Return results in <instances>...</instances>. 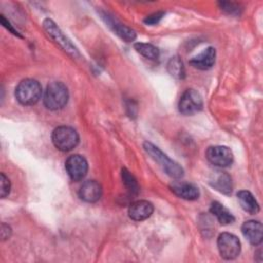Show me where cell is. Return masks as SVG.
I'll list each match as a JSON object with an SVG mask.
<instances>
[{
    "label": "cell",
    "mask_w": 263,
    "mask_h": 263,
    "mask_svg": "<svg viewBox=\"0 0 263 263\" xmlns=\"http://www.w3.org/2000/svg\"><path fill=\"white\" fill-rule=\"evenodd\" d=\"M122 180H123L125 187L129 191V193L136 195L139 191L138 182H137L136 178L126 168H122Z\"/></svg>",
    "instance_id": "cell-21"
},
{
    "label": "cell",
    "mask_w": 263,
    "mask_h": 263,
    "mask_svg": "<svg viewBox=\"0 0 263 263\" xmlns=\"http://www.w3.org/2000/svg\"><path fill=\"white\" fill-rule=\"evenodd\" d=\"M217 246L221 257L226 260L235 259L240 253L239 239L237 236L229 232H223L219 235Z\"/></svg>",
    "instance_id": "cell-6"
},
{
    "label": "cell",
    "mask_w": 263,
    "mask_h": 263,
    "mask_svg": "<svg viewBox=\"0 0 263 263\" xmlns=\"http://www.w3.org/2000/svg\"><path fill=\"white\" fill-rule=\"evenodd\" d=\"M68 99L69 91L67 86L63 82L54 81L47 85L43 97V103L47 109L54 111L64 108Z\"/></svg>",
    "instance_id": "cell-2"
},
{
    "label": "cell",
    "mask_w": 263,
    "mask_h": 263,
    "mask_svg": "<svg viewBox=\"0 0 263 263\" xmlns=\"http://www.w3.org/2000/svg\"><path fill=\"white\" fill-rule=\"evenodd\" d=\"M210 212L217 218V220L223 224V225H228L234 222V217L233 215L219 201H213L211 203Z\"/></svg>",
    "instance_id": "cell-18"
},
{
    "label": "cell",
    "mask_w": 263,
    "mask_h": 263,
    "mask_svg": "<svg viewBox=\"0 0 263 263\" xmlns=\"http://www.w3.org/2000/svg\"><path fill=\"white\" fill-rule=\"evenodd\" d=\"M65 167L69 177L73 181H80L85 177L88 170V164L82 155L73 154L67 158Z\"/></svg>",
    "instance_id": "cell-9"
},
{
    "label": "cell",
    "mask_w": 263,
    "mask_h": 263,
    "mask_svg": "<svg viewBox=\"0 0 263 263\" xmlns=\"http://www.w3.org/2000/svg\"><path fill=\"white\" fill-rule=\"evenodd\" d=\"M221 9L225 10L226 12L230 13V14H234V13H238L239 12V8L236 4L231 3V2H221Z\"/></svg>",
    "instance_id": "cell-24"
},
{
    "label": "cell",
    "mask_w": 263,
    "mask_h": 263,
    "mask_svg": "<svg viewBox=\"0 0 263 263\" xmlns=\"http://www.w3.org/2000/svg\"><path fill=\"white\" fill-rule=\"evenodd\" d=\"M43 28L45 32L48 34V36L68 54H70L73 58L79 57V52L75 45L68 39V37L62 32V30L57 26V24L50 20L45 18L43 21Z\"/></svg>",
    "instance_id": "cell-5"
},
{
    "label": "cell",
    "mask_w": 263,
    "mask_h": 263,
    "mask_svg": "<svg viewBox=\"0 0 263 263\" xmlns=\"http://www.w3.org/2000/svg\"><path fill=\"white\" fill-rule=\"evenodd\" d=\"M135 49L142 54L143 57L150 59V60H156L159 57V50L156 46L150 43H143V42H138L134 45Z\"/></svg>",
    "instance_id": "cell-19"
},
{
    "label": "cell",
    "mask_w": 263,
    "mask_h": 263,
    "mask_svg": "<svg viewBox=\"0 0 263 263\" xmlns=\"http://www.w3.org/2000/svg\"><path fill=\"white\" fill-rule=\"evenodd\" d=\"M170 188L177 196L186 200H195L199 197L198 188L191 183L176 181L171 184Z\"/></svg>",
    "instance_id": "cell-13"
},
{
    "label": "cell",
    "mask_w": 263,
    "mask_h": 263,
    "mask_svg": "<svg viewBox=\"0 0 263 263\" xmlns=\"http://www.w3.org/2000/svg\"><path fill=\"white\" fill-rule=\"evenodd\" d=\"M153 213V204L147 200H137L128 208V216L135 221H143Z\"/></svg>",
    "instance_id": "cell-14"
},
{
    "label": "cell",
    "mask_w": 263,
    "mask_h": 263,
    "mask_svg": "<svg viewBox=\"0 0 263 263\" xmlns=\"http://www.w3.org/2000/svg\"><path fill=\"white\" fill-rule=\"evenodd\" d=\"M0 191H1L2 198L6 197L10 192V181L3 173H1V189H0Z\"/></svg>",
    "instance_id": "cell-22"
},
{
    "label": "cell",
    "mask_w": 263,
    "mask_h": 263,
    "mask_svg": "<svg viewBox=\"0 0 263 263\" xmlns=\"http://www.w3.org/2000/svg\"><path fill=\"white\" fill-rule=\"evenodd\" d=\"M241 232L243 236L254 246H259L263 238V226L261 222L255 220L246 221L241 225Z\"/></svg>",
    "instance_id": "cell-10"
},
{
    "label": "cell",
    "mask_w": 263,
    "mask_h": 263,
    "mask_svg": "<svg viewBox=\"0 0 263 263\" xmlns=\"http://www.w3.org/2000/svg\"><path fill=\"white\" fill-rule=\"evenodd\" d=\"M216 60V50L214 47H208L190 60V65L199 70H208L213 67Z\"/></svg>",
    "instance_id": "cell-15"
},
{
    "label": "cell",
    "mask_w": 263,
    "mask_h": 263,
    "mask_svg": "<svg viewBox=\"0 0 263 263\" xmlns=\"http://www.w3.org/2000/svg\"><path fill=\"white\" fill-rule=\"evenodd\" d=\"M237 199L243 211L250 214H257L260 206L254 195L248 190H240L237 192Z\"/></svg>",
    "instance_id": "cell-17"
},
{
    "label": "cell",
    "mask_w": 263,
    "mask_h": 263,
    "mask_svg": "<svg viewBox=\"0 0 263 263\" xmlns=\"http://www.w3.org/2000/svg\"><path fill=\"white\" fill-rule=\"evenodd\" d=\"M145 151L162 167L166 175L174 179H180L184 175L183 167L177 163L176 161L172 160L166 154H164L158 147L153 145L152 143L145 142L144 143Z\"/></svg>",
    "instance_id": "cell-1"
},
{
    "label": "cell",
    "mask_w": 263,
    "mask_h": 263,
    "mask_svg": "<svg viewBox=\"0 0 263 263\" xmlns=\"http://www.w3.org/2000/svg\"><path fill=\"white\" fill-rule=\"evenodd\" d=\"M203 102L200 93L193 89H186L179 100V111L183 115H193L202 109Z\"/></svg>",
    "instance_id": "cell-7"
},
{
    "label": "cell",
    "mask_w": 263,
    "mask_h": 263,
    "mask_svg": "<svg viewBox=\"0 0 263 263\" xmlns=\"http://www.w3.org/2000/svg\"><path fill=\"white\" fill-rule=\"evenodd\" d=\"M51 141L54 147L61 151H70L79 143L77 132L70 126H59L51 134Z\"/></svg>",
    "instance_id": "cell-4"
},
{
    "label": "cell",
    "mask_w": 263,
    "mask_h": 263,
    "mask_svg": "<svg viewBox=\"0 0 263 263\" xmlns=\"http://www.w3.org/2000/svg\"><path fill=\"white\" fill-rule=\"evenodd\" d=\"M164 15V13L162 11H158L155 13H152L150 15H148L145 20L144 23L147 25H156L159 23V21L162 18V16Z\"/></svg>",
    "instance_id": "cell-23"
},
{
    "label": "cell",
    "mask_w": 263,
    "mask_h": 263,
    "mask_svg": "<svg viewBox=\"0 0 263 263\" xmlns=\"http://www.w3.org/2000/svg\"><path fill=\"white\" fill-rule=\"evenodd\" d=\"M167 71L177 79H183L185 77V68L183 62L178 57H174L170 60L167 64Z\"/></svg>",
    "instance_id": "cell-20"
},
{
    "label": "cell",
    "mask_w": 263,
    "mask_h": 263,
    "mask_svg": "<svg viewBox=\"0 0 263 263\" xmlns=\"http://www.w3.org/2000/svg\"><path fill=\"white\" fill-rule=\"evenodd\" d=\"M42 95V88L40 83L32 78L22 80L15 88L16 100L25 106H31L36 104Z\"/></svg>",
    "instance_id": "cell-3"
},
{
    "label": "cell",
    "mask_w": 263,
    "mask_h": 263,
    "mask_svg": "<svg viewBox=\"0 0 263 263\" xmlns=\"http://www.w3.org/2000/svg\"><path fill=\"white\" fill-rule=\"evenodd\" d=\"M210 184L221 193H224V194L231 193V190H232L231 178L228 174L224 172H221V171L214 172L210 179Z\"/></svg>",
    "instance_id": "cell-16"
},
{
    "label": "cell",
    "mask_w": 263,
    "mask_h": 263,
    "mask_svg": "<svg viewBox=\"0 0 263 263\" xmlns=\"http://www.w3.org/2000/svg\"><path fill=\"white\" fill-rule=\"evenodd\" d=\"M1 227H2L1 228V237H2V240H5V239L9 238V236L11 234V229L8 225H6L4 223L1 225Z\"/></svg>",
    "instance_id": "cell-25"
},
{
    "label": "cell",
    "mask_w": 263,
    "mask_h": 263,
    "mask_svg": "<svg viewBox=\"0 0 263 263\" xmlns=\"http://www.w3.org/2000/svg\"><path fill=\"white\" fill-rule=\"evenodd\" d=\"M78 194L85 202H96L102 196V186L95 180H87L80 186Z\"/></svg>",
    "instance_id": "cell-11"
},
{
    "label": "cell",
    "mask_w": 263,
    "mask_h": 263,
    "mask_svg": "<svg viewBox=\"0 0 263 263\" xmlns=\"http://www.w3.org/2000/svg\"><path fill=\"white\" fill-rule=\"evenodd\" d=\"M205 155L208 160L218 167L229 166L233 161L232 151L226 146H211Z\"/></svg>",
    "instance_id": "cell-8"
},
{
    "label": "cell",
    "mask_w": 263,
    "mask_h": 263,
    "mask_svg": "<svg viewBox=\"0 0 263 263\" xmlns=\"http://www.w3.org/2000/svg\"><path fill=\"white\" fill-rule=\"evenodd\" d=\"M103 18L105 20L106 24L112 29V31L116 35H118L121 39H123L124 41L130 42V41H134L136 39V33L129 27L123 25L122 23H120L119 21H117L113 16L109 15L108 13H104Z\"/></svg>",
    "instance_id": "cell-12"
}]
</instances>
